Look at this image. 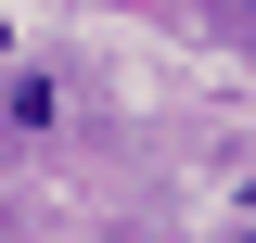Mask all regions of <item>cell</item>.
I'll use <instances>...</instances> for the list:
<instances>
[{"mask_svg": "<svg viewBox=\"0 0 256 243\" xmlns=\"http://www.w3.org/2000/svg\"><path fill=\"white\" fill-rule=\"evenodd\" d=\"M244 218H256V180H244Z\"/></svg>", "mask_w": 256, "mask_h": 243, "instance_id": "obj_2", "label": "cell"}, {"mask_svg": "<svg viewBox=\"0 0 256 243\" xmlns=\"http://www.w3.org/2000/svg\"><path fill=\"white\" fill-rule=\"evenodd\" d=\"M0 52H13V13H0Z\"/></svg>", "mask_w": 256, "mask_h": 243, "instance_id": "obj_1", "label": "cell"}]
</instances>
